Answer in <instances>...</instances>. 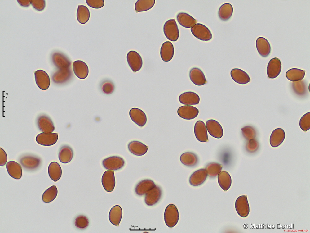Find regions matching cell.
<instances>
[{
  "mask_svg": "<svg viewBox=\"0 0 310 233\" xmlns=\"http://www.w3.org/2000/svg\"><path fill=\"white\" fill-rule=\"evenodd\" d=\"M259 144L258 141L255 139L249 140L246 146V151L250 153L256 152L258 149Z\"/></svg>",
  "mask_w": 310,
  "mask_h": 233,
  "instance_id": "f6af8a7d",
  "label": "cell"
},
{
  "mask_svg": "<svg viewBox=\"0 0 310 233\" xmlns=\"http://www.w3.org/2000/svg\"><path fill=\"white\" fill-rule=\"evenodd\" d=\"M256 46L258 53L262 57H266L269 55L271 50L270 45L265 38L259 37L256 40Z\"/></svg>",
  "mask_w": 310,
  "mask_h": 233,
  "instance_id": "7402d4cb",
  "label": "cell"
},
{
  "mask_svg": "<svg viewBox=\"0 0 310 233\" xmlns=\"http://www.w3.org/2000/svg\"><path fill=\"white\" fill-rule=\"evenodd\" d=\"M194 132L196 139L202 142L208 141L207 129L205 123L202 121L198 120L195 123Z\"/></svg>",
  "mask_w": 310,
  "mask_h": 233,
  "instance_id": "e0dca14e",
  "label": "cell"
},
{
  "mask_svg": "<svg viewBox=\"0 0 310 233\" xmlns=\"http://www.w3.org/2000/svg\"><path fill=\"white\" fill-rule=\"evenodd\" d=\"M179 100L180 103L187 105H197L199 104L200 98L196 93L188 91L184 92L179 97Z\"/></svg>",
  "mask_w": 310,
  "mask_h": 233,
  "instance_id": "9a60e30c",
  "label": "cell"
},
{
  "mask_svg": "<svg viewBox=\"0 0 310 233\" xmlns=\"http://www.w3.org/2000/svg\"><path fill=\"white\" fill-rule=\"evenodd\" d=\"M129 151L132 154L137 156H141L147 153L148 147L142 143L134 140L130 142L127 146Z\"/></svg>",
  "mask_w": 310,
  "mask_h": 233,
  "instance_id": "44dd1931",
  "label": "cell"
},
{
  "mask_svg": "<svg viewBox=\"0 0 310 233\" xmlns=\"http://www.w3.org/2000/svg\"><path fill=\"white\" fill-rule=\"evenodd\" d=\"M156 186L154 182L149 179H146L140 181L135 188L136 194L139 196L145 194L148 191Z\"/></svg>",
  "mask_w": 310,
  "mask_h": 233,
  "instance_id": "d4e9b609",
  "label": "cell"
},
{
  "mask_svg": "<svg viewBox=\"0 0 310 233\" xmlns=\"http://www.w3.org/2000/svg\"><path fill=\"white\" fill-rule=\"evenodd\" d=\"M177 21L183 27L190 28L194 26L197 21L188 14L183 12L179 13L176 16Z\"/></svg>",
  "mask_w": 310,
  "mask_h": 233,
  "instance_id": "f1b7e54d",
  "label": "cell"
},
{
  "mask_svg": "<svg viewBox=\"0 0 310 233\" xmlns=\"http://www.w3.org/2000/svg\"><path fill=\"white\" fill-rule=\"evenodd\" d=\"M236 210L240 216L246 217L250 212V207L246 196H240L237 199L235 203Z\"/></svg>",
  "mask_w": 310,
  "mask_h": 233,
  "instance_id": "52a82bcc",
  "label": "cell"
},
{
  "mask_svg": "<svg viewBox=\"0 0 310 233\" xmlns=\"http://www.w3.org/2000/svg\"><path fill=\"white\" fill-rule=\"evenodd\" d=\"M86 1L89 7L94 8H100L104 5L103 0H86Z\"/></svg>",
  "mask_w": 310,
  "mask_h": 233,
  "instance_id": "bcb514c9",
  "label": "cell"
},
{
  "mask_svg": "<svg viewBox=\"0 0 310 233\" xmlns=\"http://www.w3.org/2000/svg\"><path fill=\"white\" fill-rule=\"evenodd\" d=\"M285 137L284 130L281 128L275 129L272 133L270 138V143L271 146L276 147L283 142Z\"/></svg>",
  "mask_w": 310,
  "mask_h": 233,
  "instance_id": "4316f807",
  "label": "cell"
},
{
  "mask_svg": "<svg viewBox=\"0 0 310 233\" xmlns=\"http://www.w3.org/2000/svg\"><path fill=\"white\" fill-rule=\"evenodd\" d=\"M58 138L57 133L43 132L38 134L35 139L38 144L42 145L50 146L54 144L57 141Z\"/></svg>",
  "mask_w": 310,
  "mask_h": 233,
  "instance_id": "5b68a950",
  "label": "cell"
},
{
  "mask_svg": "<svg viewBox=\"0 0 310 233\" xmlns=\"http://www.w3.org/2000/svg\"><path fill=\"white\" fill-rule=\"evenodd\" d=\"M6 168L9 175L12 178L16 179H19L21 178L22 169L19 164L11 161L7 163Z\"/></svg>",
  "mask_w": 310,
  "mask_h": 233,
  "instance_id": "83f0119b",
  "label": "cell"
},
{
  "mask_svg": "<svg viewBox=\"0 0 310 233\" xmlns=\"http://www.w3.org/2000/svg\"><path fill=\"white\" fill-rule=\"evenodd\" d=\"M20 162L25 168L31 170L36 169L39 166L41 163V160L35 156L26 155L20 158Z\"/></svg>",
  "mask_w": 310,
  "mask_h": 233,
  "instance_id": "603a6c76",
  "label": "cell"
},
{
  "mask_svg": "<svg viewBox=\"0 0 310 233\" xmlns=\"http://www.w3.org/2000/svg\"><path fill=\"white\" fill-rule=\"evenodd\" d=\"M281 69V64L280 59L277 57L271 59L267 67L268 77L270 79L277 77L280 74Z\"/></svg>",
  "mask_w": 310,
  "mask_h": 233,
  "instance_id": "ba28073f",
  "label": "cell"
},
{
  "mask_svg": "<svg viewBox=\"0 0 310 233\" xmlns=\"http://www.w3.org/2000/svg\"><path fill=\"white\" fill-rule=\"evenodd\" d=\"M177 112L180 117L184 119L190 120L196 118L198 116L199 111L194 107L186 105L179 107Z\"/></svg>",
  "mask_w": 310,
  "mask_h": 233,
  "instance_id": "30bf717a",
  "label": "cell"
},
{
  "mask_svg": "<svg viewBox=\"0 0 310 233\" xmlns=\"http://www.w3.org/2000/svg\"><path fill=\"white\" fill-rule=\"evenodd\" d=\"M48 171L50 178L55 182L59 180L62 175V169L59 164L56 162H53L49 165Z\"/></svg>",
  "mask_w": 310,
  "mask_h": 233,
  "instance_id": "1f68e13d",
  "label": "cell"
},
{
  "mask_svg": "<svg viewBox=\"0 0 310 233\" xmlns=\"http://www.w3.org/2000/svg\"><path fill=\"white\" fill-rule=\"evenodd\" d=\"M305 70L293 68L288 70L286 73V78L290 80L293 82L301 81L304 78Z\"/></svg>",
  "mask_w": 310,
  "mask_h": 233,
  "instance_id": "e575fe53",
  "label": "cell"
},
{
  "mask_svg": "<svg viewBox=\"0 0 310 233\" xmlns=\"http://www.w3.org/2000/svg\"><path fill=\"white\" fill-rule=\"evenodd\" d=\"M299 125L301 129L306 131L310 129V112L304 115L299 121Z\"/></svg>",
  "mask_w": 310,
  "mask_h": 233,
  "instance_id": "b9f144b4",
  "label": "cell"
},
{
  "mask_svg": "<svg viewBox=\"0 0 310 233\" xmlns=\"http://www.w3.org/2000/svg\"><path fill=\"white\" fill-rule=\"evenodd\" d=\"M37 123L38 128L42 132H52L55 129L51 120L46 115L39 116L37 119Z\"/></svg>",
  "mask_w": 310,
  "mask_h": 233,
  "instance_id": "2e32d148",
  "label": "cell"
},
{
  "mask_svg": "<svg viewBox=\"0 0 310 233\" xmlns=\"http://www.w3.org/2000/svg\"><path fill=\"white\" fill-rule=\"evenodd\" d=\"M122 211L121 207L118 205L113 207L110 209L109 214V219L110 222L113 225L118 226L122 219Z\"/></svg>",
  "mask_w": 310,
  "mask_h": 233,
  "instance_id": "f546056e",
  "label": "cell"
},
{
  "mask_svg": "<svg viewBox=\"0 0 310 233\" xmlns=\"http://www.w3.org/2000/svg\"><path fill=\"white\" fill-rule=\"evenodd\" d=\"M90 13L88 8L85 6L79 5L77 12L78 21L81 24L87 23L89 19Z\"/></svg>",
  "mask_w": 310,
  "mask_h": 233,
  "instance_id": "8d00e7d4",
  "label": "cell"
},
{
  "mask_svg": "<svg viewBox=\"0 0 310 233\" xmlns=\"http://www.w3.org/2000/svg\"><path fill=\"white\" fill-rule=\"evenodd\" d=\"M207 175L205 169H199L194 172L191 175L189 179V182L192 186H198L205 181Z\"/></svg>",
  "mask_w": 310,
  "mask_h": 233,
  "instance_id": "ffe728a7",
  "label": "cell"
},
{
  "mask_svg": "<svg viewBox=\"0 0 310 233\" xmlns=\"http://www.w3.org/2000/svg\"><path fill=\"white\" fill-rule=\"evenodd\" d=\"M222 165L216 162H210L207 165L205 169L207 175L210 177L216 176L221 172Z\"/></svg>",
  "mask_w": 310,
  "mask_h": 233,
  "instance_id": "ab89813d",
  "label": "cell"
},
{
  "mask_svg": "<svg viewBox=\"0 0 310 233\" xmlns=\"http://www.w3.org/2000/svg\"><path fill=\"white\" fill-rule=\"evenodd\" d=\"M126 57L128 64L133 72H136L141 69L143 65L142 60L137 52L130 51L127 54Z\"/></svg>",
  "mask_w": 310,
  "mask_h": 233,
  "instance_id": "8992f818",
  "label": "cell"
},
{
  "mask_svg": "<svg viewBox=\"0 0 310 233\" xmlns=\"http://www.w3.org/2000/svg\"><path fill=\"white\" fill-rule=\"evenodd\" d=\"M180 160L184 165L188 167H193L197 164L198 159L195 154L188 152L182 153L180 156Z\"/></svg>",
  "mask_w": 310,
  "mask_h": 233,
  "instance_id": "836d02e7",
  "label": "cell"
},
{
  "mask_svg": "<svg viewBox=\"0 0 310 233\" xmlns=\"http://www.w3.org/2000/svg\"><path fill=\"white\" fill-rule=\"evenodd\" d=\"M242 135L248 140L254 139L256 136V132L255 129L250 126H246L241 129Z\"/></svg>",
  "mask_w": 310,
  "mask_h": 233,
  "instance_id": "60d3db41",
  "label": "cell"
},
{
  "mask_svg": "<svg viewBox=\"0 0 310 233\" xmlns=\"http://www.w3.org/2000/svg\"><path fill=\"white\" fill-rule=\"evenodd\" d=\"M73 155V149L69 146L65 145L60 148L58 158L60 161L63 163H67L72 160Z\"/></svg>",
  "mask_w": 310,
  "mask_h": 233,
  "instance_id": "4dcf8cb0",
  "label": "cell"
},
{
  "mask_svg": "<svg viewBox=\"0 0 310 233\" xmlns=\"http://www.w3.org/2000/svg\"><path fill=\"white\" fill-rule=\"evenodd\" d=\"M292 87L294 92L299 95H303L306 92L305 85L302 81L293 83Z\"/></svg>",
  "mask_w": 310,
  "mask_h": 233,
  "instance_id": "ee69618b",
  "label": "cell"
},
{
  "mask_svg": "<svg viewBox=\"0 0 310 233\" xmlns=\"http://www.w3.org/2000/svg\"><path fill=\"white\" fill-rule=\"evenodd\" d=\"M192 34L199 40L207 41L211 39L212 34L210 30L201 23L196 24L191 29Z\"/></svg>",
  "mask_w": 310,
  "mask_h": 233,
  "instance_id": "3957f363",
  "label": "cell"
},
{
  "mask_svg": "<svg viewBox=\"0 0 310 233\" xmlns=\"http://www.w3.org/2000/svg\"><path fill=\"white\" fill-rule=\"evenodd\" d=\"M58 190L56 186L53 185L46 189L42 195V200L45 203H50L56 198Z\"/></svg>",
  "mask_w": 310,
  "mask_h": 233,
  "instance_id": "f35d334b",
  "label": "cell"
},
{
  "mask_svg": "<svg viewBox=\"0 0 310 233\" xmlns=\"http://www.w3.org/2000/svg\"><path fill=\"white\" fill-rule=\"evenodd\" d=\"M101 182L106 191L109 192L112 191L115 185L114 171L109 170L105 171L102 175Z\"/></svg>",
  "mask_w": 310,
  "mask_h": 233,
  "instance_id": "4fadbf2b",
  "label": "cell"
},
{
  "mask_svg": "<svg viewBox=\"0 0 310 233\" xmlns=\"http://www.w3.org/2000/svg\"><path fill=\"white\" fill-rule=\"evenodd\" d=\"M34 76L36 83L40 89L45 90L49 88L50 80L46 72L42 70H38L35 72Z\"/></svg>",
  "mask_w": 310,
  "mask_h": 233,
  "instance_id": "9c48e42d",
  "label": "cell"
},
{
  "mask_svg": "<svg viewBox=\"0 0 310 233\" xmlns=\"http://www.w3.org/2000/svg\"><path fill=\"white\" fill-rule=\"evenodd\" d=\"M232 78L236 83L240 84H246L250 81L248 74L245 71L238 68H234L231 71Z\"/></svg>",
  "mask_w": 310,
  "mask_h": 233,
  "instance_id": "cb8c5ba5",
  "label": "cell"
},
{
  "mask_svg": "<svg viewBox=\"0 0 310 233\" xmlns=\"http://www.w3.org/2000/svg\"><path fill=\"white\" fill-rule=\"evenodd\" d=\"M102 89L103 93L106 94H110L112 93L114 89V86L112 83L106 82L102 85Z\"/></svg>",
  "mask_w": 310,
  "mask_h": 233,
  "instance_id": "7dc6e473",
  "label": "cell"
},
{
  "mask_svg": "<svg viewBox=\"0 0 310 233\" xmlns=\"http://www.w3.org/2000/svg\"><path fill=\"white\" fill-rule=\"evenodd\" d=\"M129 116L132 121L140 127L146 123L147 118L145 113L141 109L133 108L129 111Z\"/></svg>",
  "mask_w": 310,
  "mask_h": 233,
  "instance_id": "5bb4252c",
  "label": "cell"
},
{
  "mask_svg": "<svg viewBox=\"0 0 310 233\" xmlns=\"http://www.w3.org/2000/svg\"><path fill=\"white\" fill-rule=\"evenodd\" d=\"M155 0H138L135 5L136 13L144 11L151 9L154 5Z\"/></svg>",
  "mask_w": 310,
  "mask_h": 233,
  "instance_id": "74e56055",
  "label": "cell"
},
{
  "mask_svg": "<svg viewBox=\"0 0 310 233\" xmlns=\"http://www.w3.org/2000/svg\"><path fill=\"white\" fill-rule=\"evenodd\" d=\"M163 32L165 35L169 40L175 42L178 39L179 32L175 19L169 20L165 23Z\"/></svg>",
  "mask_w": 310,
  "mask_h": 233,
  "instance_id": "7a4b0ae2",
  "label": "cell"
},
{
  "mask_svg": "<svg viewBox=\"0 0 310 233\" xmlns=\"http://www.w3.org/2000/svg\"><path fill=\"white\" fill-rule=\"evenodd\" d=\"M89 224V220L85 216L80 215L75 219V225L78 228L83 229L86 228Z\"/></svg>",
  "mask_w": 310,
  "mask_h": 233,
  "instance_id": "7bdbcfd3",
  "label": "cell"
},
{
  "mask_svg": "<svg viewBox=\"0 0 310 233\" xmlns=\"http://www.w3.org/2000/svg\"><path fill=\"white\" fill-rule=\"evenodd\" d=\"M73 71L75 75L79 78H86L89 73V69L86 64L81 60H77L73 62Z\"/></svg>",
  "mask_w": 310,
  "mask_h": 233,
  "instance_id": "d6986e66",
  "label": "cell"
},
{
  "mask_svg": "<svg viewBox=\"0 0 310 233\" xmlns=\"http://www.w3.org/2000/svg\"><path fill=\"white\" fill-rule=\"evenodd\" d=\"M162 194L161 188L156 185L145 195L144 202L148 206H152L157 203L160 199Z\"/></svg>",
  "mask_w": 310,
  "mask_h": 233,
  "instance_id": "8fae6325",
  "label": "cell"
},
{
  "mask_svg": "<svg viewBox=\"0 0 310 233\" xmlns=\"http://www.w3.org/2000/svg\"><path fill=\"white\" fill-rule=\"evenodd\" d=\"M189 76L191 81L196 85H203L207 82L203 72L198 68L195 67L191 69Z\"/></svg>",
  "mask_w": 310,
  "mask_h": 233,
  "instance_id": "ac0fdd59",
  "label": "cell"
},
{
  "mask_svg": "<svg viewBox=\"0 0 310 233\" xmlns=\"http://www.w3.org/2000/svg\"><path fill=\"white\" fill-rule=\"evenodd\" d=\"M104 167L106 169L116 171L121 169L125 164L124 159L119 156H113L104 159L102 162Z\"/></svg>",
  "mask_w": 310,
  "mask_h": 233,
  "instance_id": "277c9868",
  "label": "cell"
},
{
  "mask_svg": "<svg viewBox=\"0 0 310 233\" xmlns=\"http://www.w3.org/2000/svg\"><path fill=\"white\" fill-rule=\"evenodd\" d=\"M233 12L232 5L229 3L222 4L219 7L218 11V16L219 18L223 21L229 19L232 16Z\"/></svg>",
  "mask_w": 310,
  "mask_h": 233,
  "instance_id": "d590c367",
  "label": "cell"
},
{
  "mask_svg": "<svg viewBox=\"0 0 310 233\" xmlns=\"http://www.w3.org/2000/svg\"><path fill=\"white\" fill-rule=\"evenodd\" d=\"M218 181L220 187L225 191L230 187L232 179L229 174L227 171H223L218 175Z\"/></svg>",
  "mask_w": 310,
  "mask_h": 233,
  "instance_id": "d6a6232c",
  "label": "cell"
},
{
  "mask_svg": "<svg viewBox=\"0 0 310 233\" xmlns=\"http://www.w3.org/2000/svg\"><path fill=\"white\" fill-rule=\"evenodd\" d=\"M206 126L208 132L212 137L220 139L223 136L222 127L217 121L214 119L209 120L206 122Z\"/></svg>",
  "mask_w": 310,
  "mask_h": 233,
  "instance_id": "7c38bea8",
  "label": "cell"
},
{
  "mask_svg": "<svg viewBox=\"0 0 310 233\" xmlns=\"http://www.w3.org/2000/svg\"><path fill=\"white\" fill-rule=\"evenodd\" d=\"M174 49L173 45L169 41H166L162 45L160 49V56L165 62L171 60L173 57Z\"/></svg>",
  "mask_w": 310,
  "mask_h": 233,
  "instance_id": "484cf974",
  "label": "cell"
},
{
  "mask_svg": "<svg viewBox=\"0 0 310 233\" xmlns=\"http://www.w3.org/2000/svg\"><path fill=\"white\" fill-rule=\"evenodd\" d=\"M7 161V156L6 153L1 148H0V166L5 165Z\"/></svg>",
  "mask_w": 310,
  "mask_h": 233,
  "instance_id": "c3c4849f",
  "label": "cell"
},
{
  "mask_svg": "<svg viewBox=\"0 0 310 233\" xmlns=\"http://www.w3.org/2000/svg\"><path fill=\"white\" fill-rule=\"evenodd\" d=\"M165 223L169 228H172L177 223L179 219V213L176 207L170 204L166 208L164 213Z\"/></svg>",
  "mask_w": 310,
  "mask_h": 233,
  "instance_id": "6da1fadb",
  "label": "cell"
}]
</instances>
